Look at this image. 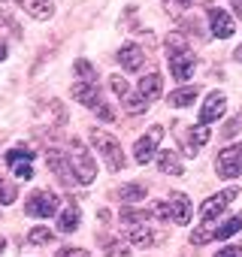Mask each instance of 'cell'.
Masks as SVG:
<instances>
[{"instance_id": "f1b7e54d", "label": "cell", "mask_w": 242, "mask_h": 257, "mask_svg": "<svg viewBox=\"0 0 242 257\" xmlns=\"http://www.w3.org/2000/svg\"><path fill=\"white\" fill-rule=\"evenodd\" d=\"M209 143V131H206V124H197L194 127V134H191V146H194V152L200 149V146H206Z\"/></svg>"}, {"instance_id": "8d00e7d4", "label": "cell", "mask_w": 242, "mask_h": 257, "mask_svg": "<svg viewBox=\"0 0 242 257\" xmlns=\"http://www.w3.org/2000/svg\"><path fill=\"white\" fill-rule=\"evenodd\" d=\"M0 25H7V28H10L13 34H19V25H16V19H13V16H10L7 10H0Z\"/></svg>"}, {"instance_id": "52a82bcc", "label": "cell", "mask_w": 242, "mask_h": 257, "mask_svg": "<svg viewBox=\"0 0 242 257\" xmlns=\"http://www.w3.org/2000/svg\"><path fill=\"white\" fill-rule=\"evenodd\" d=\"M46 164H49V170L61 179V185H67V188H70V185H76V182H79V179H76V170H73V164H70V158H67V155H61L58 149H49V152H46Z\"/></svg>"}, {"instance_id": "7402d4cb", "label": "cell", "mask_w": 242, "mask_h": 257, "mask_svg": "<svg viewBox=\"0 0 242 257\" xmlns=\"http://www.w3.org/2000/svg\"><path fill=\"white\" fill-rule=\"evenodd\" d=\"M52 239H55V233H52L49 227H34V230L28 233V242H31V245H49Z\"/></svg>"}, {"instance_id": "5b68a950", "label": "cell", "mask_w": 242, "mask_h": 257, "mask_svg": "<svg viewBox=\"0 0 242 257\" xmlns=\"http://www.w3.org/2000/svg\"><path fill=\"white\" fill-rule=\"evenodd\" d=\"M161 140H164V127H161V124L149 127V134H146V137H140V140H137V146H134V161H137V164H149V161L158 155Z\"/></svg>"}, {"instance_id": "cb8c5ba5", "label": "cell", "mask_w": 242, "mask_h": 257, "mask_svg": "<svg viewBox=\"0 0 242 257\" xmlns=\"http://www.w3.org/2000/svg\"><path fill=\"white\" fill-rule=\"evenodd\" d=\"M149 218H155L149 209H146V212H134V209H125V212H121V221H125V224H146Z\"/></svg>"}, {"instance_id": "5bb4252c", "label": "cell", "mask_w": 242, "mask_h": 257, "mask_svg": "<svg viewBox=\"0 0 242 257\" xmlns=\"http://www.w3.org/2000/svg\"><path fill=\"white\" fill-rule=\"evenodd\" d=\"M73 100H79L82 106H91L94 109L100 103V88L94 82H82L79 79V82H73Z\"/></svg>"}, {"instance_id": "ab89813d", "label": "cell", "mask_w": 242, "mask_h": 257, "mask_svg": "<svg viewBox=\"0 0 242 257\" xmlns=\"http://www.w3.org/2000/svg\"><path fill=\"white\" fill-rule=\"evenodd\" d=\"M0 61H7V43L0 40Z\"/></svg>"}, {"instance_id": "d6a6232c", "label": "cell", "mask_w": 242, "mask_h": 257, "mask_svg": "<svg viewBox=\"0 0 242 257\" xmlns=\"http://www.w3.org/2000/svg\"><path fill=\"white\" fill-rule=\"evenodd\" d=\"M13 170H16V176H19V179H25V182H31V179H34V167H31V164H16Z\"/></svg>"}, {"instance_id": "7c38bea8", "label": "cell", "mask_w": 242, "mask_h": 257, "mask_svg": "<svg viewBox=\"0 0 242 257\" xmlns=\"http://www.w3.org/2000/svg\"><path fill=\"white\" fill-rule=\"evenodd\" d=\"M161 91H164V79H161V73H149L143 82H140V91H137V97L149 106L152 100H158L161 97Z\"/></svg>"}, {"instance_id": "b9f144b4", "label": "cell", "mask_w": 242, "mask_h": 257, "mask_svg": "<svg viewBox=\"0 0 242 257\" xmlns=\"http://www.w3.org/2000/svg\"><path fill=\"white\" fill-rule=\"evenodd\" d=\"M236 61H239V64H242V46H239V49H236Z\"/></svg>"}, {"instance_id": "9c48e42d", "label": "cell", "mask_w": 242, "mask_h": 257, "mask_svg": "<svg viewBox=\"0 0 242 257\" xmlns=\"http://www.w3.org/2000/svg\"><path fill=\"white\" fill-rule=\"evenodd\" d=\"M209 28L218 40H230L233 37V19L227 16V10H218V7H209Z\"/></svg>"}, {"instance_id": "83f0119b", "label": "cell", "mask_w": 242, "mask_h": 257, "mask_svg": "<svg viewBox=\"0 0 242 257\" xmlns=\"http://www.w3.org/2000/svg\"><path fill=\"white\" fill-rule=\"evenodd\" d=\"M239 131H242V109H239V115H236V118H230V121L224 124V131H221V137H224V140H233V137H236Z\"/></svg>"}, {"instance_id": "277c9868", "label": "cell", "mask_w": 242, "mask_h": 257, "mask_svg": "<svg viewBox=\"0 0 242 257\" xmlns=\"http://www.w3.org/2000/svg\"><path fill=\"white\" fill-rule=\"evenodd\" d=\"M58 209H61V200L52 191H34L25 200V215H31V218H52Z\"/></svg>"}, {"instance_id": "603a6c76", "label": "cell", "mask_w": 242, "mask_h": 257, "mask_svg": "<svg viewBox=\"0 0 242 257\" xmlns=\"http://www.w3.org/2000/svg\"><path fill=\"white\" fill-rule=\"evenodd\" d=\"M76 73L82 76V82H94V85H97V70L91 67V61L79 58V61H76Z\"/></svg>"}, {"instance_id": "4dcf8cb0", "label": "cell", "mask_w": 242, "mask_h": 257, "mask_svg": "<svg viewBox=\"0 0 242 257\" xmlns=\"http://www.w3.org/2000/svg\"><path fill=\"white\" fill-rule=\"evenodd\" d=\"M109 85H112V91H115L118 97H128V94H131L128 79H121V76H112V79H109Z\"/></svg>"}, {"instance_id": "4316f807", "label": "cell", "mask_w": 242, "mask_h": 257, "mask_svg": "<svg viewBox=\"0 0 242 257\" xmlns=\"http://www.w3.org/2000/svg\"><path fill=\"white\" fill-rule=\"evenodd\" d=\"M34 161V155L28 152V149H13V152H7V164H31Z\"/></svg>"}, {"instance_id": "484cf974", "label": "cell", "mask_w": 242, "mask_h": 257, "mask_svg": "<svg viewBox=\"0 0 242 257\" xmlns=\"http://www.w3.org/2000/svg\"><path fill=\"white\" fill-rule=\"evenodd\" d=\"M209 239H215V230H212L209 224H200V227L191 233V242H194V245H206Z\"/></svg>"}, {"instance_id": "ffe728a7", "label": "cell", "mask_w": 242, "mask_h": 257, "mask_svg": "<svg viewBox=\"0 0 242 257\" xmlns=\"http://www.w3.org/2000/svg\"><path fill=\"white\" fill-rule=\"evenodd\" d=\"M118 197H121V203H140V200H146V185H143V182H131V185H121Z\"/></svg>"}, {"instance_id": "7a4b0ae2", "label": "cell", "mask_w": 242, "mask_h": 257, "mask_svg": "<svg viewBox=\"0 0 242 257\" xmlns=\"http://www.w3.org/2000/svg\"><path fill=\"white\" fill-rule=\"evenodd\" d=\"M91 143H94V149L103 155V161H106V167L112 170V173H118V170H125V152H121V143L115 140V137H109L106 131H91Z\"/></svg>"}, {"instance_id": "f35d334b", "label": "cell", "mask_w": 242, "mask_h": 257, "mask_svg": "<svg viewBox=\"0 0 242 257\" xmlns=\"http://www.w3.org/2000/svg\"><path fill=\"white\" fill-rule=\"evenodd\" d=\"M230 4H233V10H236V16L242 19V0H230Z\"/></svg>"}, {"instance_id": "8992f818", "label": "cell", "mask_w": 242, "mask_h": 257, "mask_svg": "<svg viewBox=\"0 0 242 257\" xmlns=\"http://www.w3.org/2000/svg\"><path fill=\"white\" fill-rule=\"evenodd\" d=\"M215 170H218L221 179H236V176H242V143L224 149V152L218 155V161H215Z\"/></svg>"}, {"instance_id": "1f68e13d", "label": "cell", "mask_w": 242, "mask_h": 257, "mask_svg": "<svg viewBox=\"0 0 242 257\" xmlns=\"http://www.w3.org/2000/svg\"><path fill=\"white\" fill-rule=\"evenodd\" d=\"M94 112H97V118H103V121H112V118H115V112H112V109H109V103H103V100L94 106Z\"/></svg>"}, {"instance_id": "8fae6325", "label": "cell", "mask_w": 242, "mask_h": 257, "mask_svg": "<svg viewBox=\"0 0 242 257\" xmlns=\"http://www.w3.org/2000/svg\"><path fill=\"white\" fill-rule=\"evenodd\" d=\"M224 106H227V97H224L221 91H212V94L206 97V103H203V109H200V124H209V121H218V118L224 115Z\"/></svg>"}, {"instance_id": "836d02e7", "label": "cell", "mask_w": 242, "mask_h": 257, "mask_svg": "<svg viewBox=\"0 0 242 257\" xmlns=\"http://www.w3.org/2000/svg\"><path fill=\"white\" fill-rule=\"evenodd\" d=\"M52 112H55L58 124H64V121H67V109H64V103H61V100H52Z\"/></svg>"}, {"instance_id": "e0dca14e", "label": "cell", "mask_w": 242, "mask_h": 257, "mask_svg": "<svg viewBox=\"0 0 242 257\" xmlns=\"http://www.w3.org/2000/svg\"><path fill=\"white\" fill-rule=\"evenodd\" d=\"M158 170L167 173V176H182L185 173V167H182V161H179L176 152H161L158 155Z\"/></svg>"}, {"instance_id": "e575fe53", "label": "cell", "mask_w": 242, "mask_h": 257, "mask_svg": "<svg viewBox=\"0 0 242 257\" xmlns=\"http://www.w3.org/2000/svg\"><path fill=\"white\" fill-rule=\"evenodd\" d=\"M58 257H91V254H88L85 248H61Z\"/></svg>"}, {"instance_id": "60d3db41", "label": "cell", "mask_w": 242, "mask_h": 257, "mask_svg": "<svg viewBox=\"0 0 242 257\" xmlns=\"http://www.w3.org/2000/svg\"><path fill=\"white\" fill-rule=\"evenodd\" d=\"M4 248H7V239H4V236H0V254H4Z\"/></svg>"}, {"instance_id": "2e32d148", "label": "cell", "mask_w": 242, "mask_h": 257, "mask_svg": "<svg viewBox=\"0 0 242 257\" xmlns=\"http://www.w3.org/2000/svg\"><path fill=\"white\" fill-rule=\"evenodd\" d=\"M25 13H28L31 19H37V22H49V19L55 16V4H52V0H28V4H25Z\"/></svg>"}, {"instance_id": "d4e9b609", "label": "cell", "mask_w": 242, "mask_h": 257, "mask_svg": "<svg viewBox=\"0 0 242 257\" xmlns=\"http://www.w3.org/2000/svg\"><path fill=\"white\" fill-rule=\"evenodd\" d=\"M16 197H19L16 185H10L4 176H0V203H4V206H10V203H16Z\"/></svg>"}, {"instance_id": "ba28073f", "label": "cell", "mask_w": 242, "mask_h": 257, "mask_svg": "<svg viewBox=\"0 0 242 257\" xmlns=\"http://www.w3.org/2000/svg\"><path fill=\"white\" fill-rule=\"evenodd\" d=\"M236 188H224L221 194H215V197H209L206 203H203V209H200V221L203 224H209V221H215L227 206H230V200H236Z\"/></svg>"}, {"instance_id": "7bdbcfd3", "label": "cell", "mask_w": 242, "mask_h": 257, "mask_svg": "<svg viewBox=\"0 0 242 257\" xmlns=\"http://www.w3.org/2000/svg\"><path fill=\"white\" fill-rule=\"evenodd\" d=\"M19 4H28V0H19Z\"/></svg>"}, {"instance_id": "44dd1931", "label": "cell", "mask_w": 242, "mask_h": 257, "mask_svg": "<svg viewBox=\"0 0 242 257\" xmlns=\"http://www.w3.org/2000/svg\"><path fill=\"white\" fill-rule=\"evenodd\" d=\"M242 230V218H227L218 230H215V239H230V236H236Z\"/></svg>"}, {"instance_id": "6da1fadb", "label": "cell", "mask_w": 242, "mask_h": 257, "mask_svg": "<svg viewBox=\"0 0 242 257\" xmlns=\"http://www.w3.org/2000/svg\"><path fill=\"white\" fill-rule=\"evenodd\" d=\"M167 61H170V73H173L176 82H188V79H191L197 58H194V52L188 49V43H185L182 34H170V37H167Z\"/></svg>"}, {"instance_id": "3957f363", "label": "cell", "mask_w": 242, "mask_h": 257, "mask_svg": "<svg viewBox=\"0 0 242 257\" xmlns=\"http://www.w3.org/2000/svg\"><path fill=\"white\" fill-rule=\"evenodd\" d=\"M70 164H73V170H76V179L82 182V185H91L94 179H97V167H94V158L88 155V149L82 146V140H70Z\"/></svg>"}, {"instance_id": "f546056e", "label": "cell", "mask_w": 242, "mask_h": 257, "mask_svg": "<svg viewBox=\"0 0 242 257\" xmlns=\"http://www.w3.org/2000/svg\"><path fill=\"white\" fill-rule=\"evenodd\" d=\"M106 257H128V245L118 242V239L106 242Z\"/></svg>"}, {"instance_id": "ac0fdd59", "label": "cell", "mask_w": 242, "mask_h": 257, "mask_svg": "<svg viewBox=\"0 0 242 257\" xmlns=\"http://www.w3.org/2000/svg\"><path fill=\"white\" fill-rule=\"evenodd\" d=\"M197 94H200V88H197V85H185V88H176V91L170 94V106H194Z\"/></svg>"}, {"instance_id": "d590c367", "label": "cell", "mask_w": 242, "mask_h": 257, "mask_svg": "<svg viewBox=\"0 0 242 257\" xmlns=\"http://www.w3.org/2000/svg\"><path fill=\"white\" fill-rule=\"evenodd\" d=\"M215 257H242V245H227V248H221Z\"/></svg>"}, {"instance_id": "30bf717a", "label": "cell", "mask_w": 242, "mask_h": 257, "mask_svg": "<svg viewBox=\"0 0 242 257\" xmlns=\"http://www.w3.org/2000/svg\"><path fill=\"white\" fill-rule=\"evenodd\" d=\"M115 61L125 67L128 73H137V70H143L146 55H143V49H140L137 43H128V46H121V49H118V58H115Z\"/></svg>"}, {"instance_id": "9a60e30c", "label": "cell", "mask_w": 242, "mask_h": 257, "mask_svg": "<svg viewBox=\"0 0 242 257\" xmlns=\"http://www.w3.org/2000/svg\"><path fill=\"white\" fill-rule=\"evenodd\" d=\"M79 221H82V209H79L76 203H70V206L58 215V230H61V233H73V230H79Z\"/></svg>"}, {"instance_id": "d6986e66", "label": "cell", "mask_w": 242, "mask_h": 257, "mask_svg": "<svg viewBox=\"0 0 242 257\" xmlns=\"http://www.w3.org/2000/svg\"><path fill=\"white\" fill-rule=\"evenodd\" d=\"M131 242L140 248H152L155 242H161V233H155L152 227H134L131 230Z\"/></svg>"}, {"instance_id": "74e56055", "label": "cell", "mask_w": 242, "mask_h": 257, "mask_svg": "<svg viewBox=\"0 0 242 257\" xmlns=\"http://www.w3.org/2000/svg\"><path fill=\"white\" fill-rule=\"evenodd\" d=\"M167 7H170V13H182V10H188L191 7V0H167Z\"/></svg>"}, {"instance_id": "4fadbf2b", "label": "cell", "mask_w": 242, "mask_h": 257, "mask_svg": "<svg viewBox=\"0 0 242 257\" xmlns=\"http://www.w3.org/2000/svg\"><path fill=\"white\" fill-rule=\"evenodd\" d=\"M167 206H170V221H176V224H188L191 221V200L185 194H170Z\"/></svg>"}]
</instances>
